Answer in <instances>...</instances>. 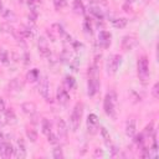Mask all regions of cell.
Returning <instances> with one entry per match:
<instances>
[{
	"instance_id": "cell-33",
	"label": "cell",
	"mask_w": 159,
	"mask_h": 159,
	"mask_svg": "<svg viewBox=\"0 0 159 159\" xmlns=\"http://www.w3.org/2000/svg\"><path fill=\"white\" fill-rule=\"evenodd\" d=\"M52 157H53L55 159H62V158H63V153H62V149H61L60 147L55 148V149L52 150Z\"/></svg>"
},
{
	"instance_id": "cell-15",
	"label": "cell",
	"mask_w": 159,
	"mask_h": 159,
	"mask_svg": "<svg viewBox=\"0 0 159 159\" xmlns=\"http://www.w3.org/2000/svg\"><path fill=\"white\" fill-rule=\"evenodd\" d=\"M7 88L11 92H19V91H21L24 88V83L19 78H12L7 84Z\"/></svg>"
},
{
	"instance_id": "cell-2",
	"label": "cell",
	"mask_w": 159,
	"mask_h": 159,
	"mask_svg": "<svg viewBox=\"0 0 159 159\" xmlns=\"http://www.w3.org/2000/svg\"><path fill=\"white\" fill-rule=\"evenodd\" d=\"M137 68H138V77L142 81V83H147L149 80V62L147 56H142L138 58V63H137Z\"/></svg>"
},
{
	"instance_id": "cell-31",
	"label": "cell",
	"mask_w": 159,
	"mask_h": 159,
	"mask_svg": "<svg viewBox=\"0 0 159 159\" xmlns=\"http://www.w3.org/2000/svg\"><path fill=\"white\" fill-rule=\"evenodd\" d=\"M47 140H48V143H51V144H53V145H56V144L60 143V138H58V135L53 134L52 132H50V133L47 134Z\"/></svg>"
},
{
	"instance_id": "cell-6",
	"label": "cell",
	"mask_w": 159,
	"mask_h": 159,
	"mask_svg": "<svg viewBox=\"0 0 159 159\" xmlns=\"http://www.w3.org/2000/svg\"><path fill=\"white\" fill-rule=\"evenodd\" d=\"M98 128H99L98 117L94 113L88 114V117H87V130H88V133L92 134V135H94V134H97Z\"/></svg>"
},
{
	"instance_id": "cell-44",
	"label": "cell",
	"mask_w": 159,
	"mask_h": 159,
	"mask_svg": "<svg viewBox=\"0 0 159 159\" xmlns=\"http://www.w3.org/2000/svg\"><path fill=\"white\" fill-rule=\"evenodd\" d=\"M127 1H133V0H127Z\"/></svg>"
},
{
	"instance_id": "cell-9",
	"label": "cell",
	"mask_w": 159,
	"mask_h": 159,
	"mask_svg": "<svg viewBox=\"0 0 159 159\" xmlns=\"http://www.w3.org/2000/svg\"><path fill=\"white\" fill-rule=\"evenodd\" d=\"M63 34H65V30H63V27H62L61 25H58V24H53V25L51 26V29H48V36L51 37L52 41H55L57 37H62Z\"/></svg>"
},
{
	"instance_id": "cell-1",
	"label": "cell",
	"mask_w": 159,
	"mask_h": 159,
	"mask_svg": "<svg viewBox=\"0 0 159 159\" xmlns=\"http://www.w3.org/2000/svg\"><path fill=\"white\" fill-rule=\"evenodd\" d=\"M83 114V104L82 103H77L70 116V128L72 132H76L81 124V118Z\"/></svg>"
},
{
	"instance_id": "cell-34",
	"label": "cell",
	"mask_w": 159,
	"mask_h": 159,
	"mask_svg": "<svg viewBox=\"0 0 159 159\" xmlns=\"http://www.w3.org/2000/svg\"><path fill=\"white\" fill-rule=\"evenodd\" d=\"M153 123H149L147 127H145V129H144V133H143V135H147V137H150L152 134H153Z\"/></svg>"
},
{
	"instance_id": "cell-12",
	"label": "cell",
	"mask_w": 159,
	"mask_h": 159,
	"mask_svg": "<svg viewBox=\"0 0 159 159\" xmlns=\"http://www.w3.org/2000/svg\"><path fill=\"white\" fill-rule=\"evenodd\" d=\"M39 52L43 57H50V55H51V50H50L45 37H40V40H39Z\"/></svg>"
},
{
	"instance_id": "cell-10",
	"label": "cell",
	"mask_w": 159,
	"mask_h": 159,
	"mask_svg": "<svg viewBox=\"0 0 159 159\" xmlns=\"http://www.w3.org/2000/svg\"><path fill=\"white\" fill-rule=\"evenodd\" d=\"M14 155L16 158H20V159H22V158L26 157V147H25V142H24L22 138H19L17 139V147L14 150Z\"/></svg>"
},
{
	"instance_id": "cell-14",
	"label": "cell",
	"mask_w": 159,
	"mask_h": 159,
	"mask_svg": "<svg viewBox=\"0 0 159 159\" xmlns=\"http://www.w3.org/2000/svg\"><path fill=\"white\" fill-rule=\"evenodd\" d=\"M67 125H66V122L62 119V118H58L57 119V132H58V138L61 139H66L67 137Z\"/></svg>"
},
{
	"instance_id": "cell-23",
	"label": "cell",
	"mask_w": 159,
	"mask_h": 159,
	"mask_svg": "<svg viewBox=\"0 0 159 159\" xmlns=\"http://www.w3.org/2000/svg\"><path fill=\"white\" fill-rule=\"evenodd\" d=\"M41 129H42V133L45 135H47L51 132V123H50L48 119H42V122H41Z\"/></svg>"
},
{
	"instance_id": "cell-28",
	"label": "cell",
	"mask_w": 159,
	"mask_h": 159,
	"mask_svg": "<svg viewBox=\"0 0 159 159\" xmlns=\"http://www.w3.org/2000/svg\"><path fill=\"white\" fill-rule=\"evenodd\" d=\"M26 135H27V138H29L32 143H35L36 139H37V133H36V130L32 129V128H27V129H26Z\"/></svg>"
},
{
	"instance_id": "cell-29",
	"label": "cell",
	"mask_w": 159,
	"mask_h": 159,
	"mask_svg": "<svg viewBox=\"0 0 159 159\" xmlns=\"http://www.w3.org/2000/svg\"><path fill=\"white\" fill-rule=\"evenodd\" d=\"M101 135H102L104 143L107 145H111V135H109V133H108V130L106 128H101Z\"/></svg>"
},
{
	"instance_id": "cell-39",
	"label": "cell",
	"mask_w": 159,
	"mask_h": 159,
	"mask_svg": "<svg viewBox=\"0 0 159 159\" xmlns=\"http://www.w3.org/2000/svg\"><path fill=\"white\" fill-rule=\"evenodd\" d=\"M72 46H73V48H75L76 51H78L80 48H82V47H83V45H82V43H80V42H77V41H73V42H72Z\"/></svg>"
},
{
	"instance_id": "cell-16",
	"label": "cell",
	"mask_w": 159,
	"mask_h": 159,
	"mask_svg": "<svg viewBox=\"0 0 159 159\" xmlns=\"http://www.w3.org/2000/svg\"><path fill=\"white\" fill-rule=\"evenodd\" d=\"M21 109L24 113H26L29 116H34L36 113V104L34 102H25L21 104Z\"/></svg>"
},
{
	"instance_id": "cell-42",
	"label": "cell",
	"mask_w": 159,
	"mask_h": 159,
	"mask_svg": "<svg viewBox=\"0 0 159 159\" xmlns=\"http://www.w3.org/2000/svg\"><path fill=\"white\" fill-rule=\"evenodd\" d=\"M29 62H30V57H29L27 53H25V55H24V63H25V65H29Z\"/></svg>"
},
{
	"instance_id": "cell-41",
	"label": "cell",
	"mask_w": 159,
	"mask_h": 159,
	"mask_svg": "<svg viewBox=\"0 0 159 159\" xmlns=\"http://www.w3.org/2000/svg\"><path fill=\"white\" fill-rule=\"evenodd\" d=\"M2 111H5V102L2 98H0V112H2Z\"/></svg>"
},
{
	"instance_id": "cell-3",
	"label": "cell",
	"mask_w": 159,
	"mask_h": 159,
	"mask_svg": "<svg viewBox=\"0 0 159 159\" xmlns=\"http://www.w3.org/2000/svg\"><path fill=\"white\" fill-rule=\"evenodd\" d=\"M103 108L107 116L116 118V94L114 92L107 93L103 101Z\"/></svg>"
},
{
	"instance_id": "cell-7",
	"label": "cell",
	"mask_w": 159,
	"mask_h": 159,
	"mask_svg": "<svg viewBox=\"0 0 159 159\" xmlns=\"http://www.w3.org/2000/svg\"><path fill=\"white\" fill-rule=\"evenodd\" d=\"M111 39H112L111 32H108L106 30H102L98 34V45L101 47H103V48H107L111 45Z\"/></svg>"
},
{
	"instance_id": "cell-38",
	"label": "cell",
	"mask_w": 159,
	"mask_h": 159,
	"mask_svg": "<svg viewBox=\"0 0 159 159\" xmlns=\"http://www.w3.org/2000/svg\"><path fill=\"white\" fill-rule=\"evenodd\" d=\"M40 2H41V0H27L29 6H31V7H36V5Z\"/></svg>"
},
{
	"instance_id": "cell-24",
	"label": "cell",
	"mask_w": 159,
	"mask_h": 159,
	"mask_svg": "<svg viewBox=\"0 0 159 159\" xmlns=\"http://www.w3.org/2000/svg\"><path fill=\"white\" fill-rule=\"evenodd\" d=\"M5 116H6L7 124H14L16 122V117H15V113L12 112V109H6L5 111Z\"/></svg>"
},
{
	"instance_id": "cell-20",
	"label": "cell",
	"mask_w": 159,
	"mask_h": 159,
	"mask_svg": "<svg viewBox=\"0 0 159 159\" xmlns=\"http://www.w3.org/2000/svg\"><path fill=\"white\" fill-rule=\"evenodd\" d=\"M39 77H40V72H39L37 68L30 70V71L27 72V75H26V78H27L29 82H35V81L39 80Z\"/></svg>"
},
{
	"instance_id": "cell-25",
	"label": "cell",
	"mask_w": 159,
	"mask_h": 159,
	"mask_svg": "<svg viewBox=\"0 0 159 159\" xmlns=\"http://www.w3.org/2000/svg\"><path fill=\"white\" fill-rule=\"evenodd\" d=\"M65 84L68 89H72V88L76 87V80L72 76H66L65 77Z\"/></svg>"
},
{
	"instance_id": "cell-11",
	"label": "cell",
	"mask_w": 159,
	"mask_h": 159,
	"mask_svg": "<svg viewBox=\"0 0 159 159\" xmlns=\"http://www.w3.org/2000/svg\"><path fill=\"white\" fill-rule=\"evenodd\" d=\"M57 101L62 106H66L70 102V94H68L67 89H65L63 87H58V89H57Z\"/></svg>"
},
{
	"instance_id": "cell-30",
	"label": "cell",
	"mask_w": 159,
	"mask_h": 159,
	"mask_svg": "<svg viewBox=\"0 0 159 159\" xmlns=\"http://www.w3.org/2000/svg\"><path fill=\"white\" fill-rule=\"evenodd\" d=\"M134 142H135V144L139 147V148H143L144 147V142H145V139H144V135H143V133H140V134H138V135H135L134 134Z\"/></svg>"
},
{
	"instance_id": "cell-5",
	"label": "cell",
	"mask_w": 159,
	"mask_h": 159,
	"mask_svg": "<svg viewBox=\"0 0 159 159\" xmlns=\"http://www.w3.org/2000/svg\"><path fill=\"white\" fill-rule=\"evenodd\" d=\"M37 89H39V93H40L47 102H52V99H51V97H50V83H48V80H47L46 76L42 77V80L40 81Z\"/></svg>"
},
{
	"instance_id": "cell-21",
	"label": "cell",
	"mask_w": 159,
	"mask_h": 159,
	"mask_svg": "<svg viewBox=\"0 0 159 159\" xmlns=\"http://www.w3.org/2000/svg\"><path fill=\"white\" fill-rule=\"evenodd\" d=\"M73 10L76 14L78 15H82L84 14V6H83V2L81 0H73Z\"/></svg>"
},
{
	"instance_id": "cell-4",
	"label": "cell",
	"mask_w": 159,
	"mask_h": 159,
	"mask_svg": "<svg viewBox=\"0 0 159 159\" xmlns=\"http://www.w3.org/2000/svg\"><path fill=\"white\" fill-rule=\"evenodd\" d=\"M120 61H122V56L114 53V55H111L107 60V63H106V70H107V73L109 76H113L117 73L118 71V67L120 65Z\"/></svg>"
},
{
	"instance_id": "cell-36",
	"label": "cell",
	"mask_w": 159,
	"mask_h": 159,
	"mask_svg": "<svg viewBox=\"0 0 159 159\" xmlns=\"http://www.w3.org/2000/svg\"><path fill=\"white\" fill-rule=\"evenodd\" d=\"M83 29H84V31L87 34H92V27H91V24H89V20L88 19H86V21L83 24Z\"/></svg>"
},
{
	"instance_id": "cell-27",
	"label": "cell",
	"mask_w": 159,
	"mask_h": 159,
	"mask_svg": "<svg viewBox=\"0 0 159 159\" xmlns=\"http://www.w3.org/2000/svg\"><path fill=\"white\" fill-rule=\"evenodd\" d=\"M0 29H1L4 32L11 34V35H14V36H15V34H16V30H15L12 26H10V24H1V25H0Z\"/></svg>"
},
{
	"instance_id": "cell-19",
	"label": "cell",
	"mask_w": 159,
	"mask_h": 159,
	"mask_svg": "<svg viewBox=\"0 0 159 159\" xmlns=\"http://www.w3.org/2000/svg\"><path fill=\"white\" fill-rule=\"evenodd\" d=\"M127 22H128V20H127L125 17H117V19H113V20H112V25H113L114 27H117V29H123V27H125V26H127Z\"/></svg>"
},
{
	"instance_id": "cell-26",
	"label": "cell",
	"mask_w": 159,
	"mask_h": 159,
	"mask_svg": "<svg viewBox=\"0 0 159 159\" xmlns=\"http://www.w3.org/2000/svg\"><path fill=\"white\" fill-rule=\"evenodd\" d=\"M0 61L2 65H9L10 63V57H9V52L6 50H1L0 51Z\"/></svg>"
},
{
	"instance_id": "cell-32",
	"label": "cell",
	"mask_w": 159,
	"mask_h": 159,
	"mask_svg": "<svg viewBox=\"0 0 159 159\" xmlns=\"http://www.w3.org/2000/svg\"><path fill=\"white\" fill-rule=\"evenodd\" d=\"M60 58H61V61L62 62H71V58H72V56H71V53H70V51H67V50H63L62 51V53H61V56H60Z\"/></svg>"
},
{
	"instance_id": "cell-37",
	"label": "cell",
	"mask_w": 159,
	"mask_h": 159,
	"mask_svg": "<svg viewBox=\"0 0 159 159\" xmlns=\"http://www.w3.org/2000/svg\"><path fill=\"white\" fill-rule=\"evenodd\" d=\"M5 124H7V120H6L5 111H2V112H0V127H4Z\"/></svg>"
},
{
	"instance_id": "cell-43",
	"label": "cell",
	"mask_w": 159,
	"mask_h": 159,
	"mask_svg": "<svg viewBox=\"0 0 159 159\" xmlns=\"http://www.w3.org/2000/svg\"><path fill=\"white\" fill-rule=\"evenodd\" d=\"M2 11V2H1V0H0V12Z\"/></svg>"
},
{
	"instance_id": "cell-40",
	"label": "cell",
	"mask_w": 159,
	"mask_h": 159,
	"mask_svg": "<svg viewBox=\"0 0 159 159\" xmlns=\"http://www.w3.org/2000/svg\"><path fill=\"white\" fill-rule=\"evenodd\" d=\"M6 140H7V139H6V137H5L2 133H0V149H1V148H2V145L6 143Z\"/></svg>"
},
{
	"instance_id": "cell-8",
	"label": "cell",
	"mask_w": 159,
	"mask_h": 159,
	"mask_svg": "<svg viewBox=\"0 0 159 159\" xmlns=\"http://www.w3.org/2000/svg\"><path fill=\"white\" fill-rule=\"evenodd\" d=\"M135 45H137V37H135V35H125L123 37V40H122V48L124 51L132 50Z\"/></svg>"
},
{
	"instance_id": "cell-35",
	"label": "cell",
	"mask_w": 159,
	"mask_h": 159,
	"mask_svg": "<svg viewBox=\"0 0 159 159\" xmlns=\"http://www.w3.org/2000/svg\"><path fill=\"white\" fill-rule=\"evenodd\" d=\"M152 94H153V97H154V98H159V83H158V82L153 86Z\"/></svg>"
},
{
	"instance_id": "cell-13",
	"label": "cell",
	"mask_w": 159,
	"mask_h": 159,
	"mask_svg": "<svg viewBox=\"0 0 159 159\" xmlns=\"http://www.w3.org/2000/svg\"><path fill=\"white\" fill-rule=\"evenodd\" d=\"M14 150H15V148L12 147V144L9 140H6V143L0 149V157H2V158H10V157L14 155Z\"/></svg>"
},
{
	"instance_id": "cell-22",
	"label": "cell",
	"mask_w": 159,
	"mask_h": 159,
	"mask_svg": "<svg viewBox=\"0 0 159 159\" xmlns=\"http://www.w3.org/2000/svg\"><path fill=\"white\" fill-rule=\"evenodd\" d=\"M1 14H2L4 19L7 20V21H16V15L11 10H9V9H2Z\"/></svg>"
},
{
	"instance_id": "cell-18",
	"label": "cell",
	"mask_w": 159,
	"mask_h": 159,
	"mask_svg": "<svg viewBox=\"0 0 159 159\" xmlns=\"http://www.w3.org/2000/svg\"><path fill=\"white\" fill-rule=\"evenodd\" d=\"M89 12H91L94 17H97L98 20H102V19L104 17V11H103L99 6H96V5L89 6Z\"/></svg>"
},
{
	"instance_id": "cell-17",
	"label": "cell",
	"mask_w": 159,
	"mask_h": 159,
	"mask_svg": "<svg viewBox=\"0 0 159 159\" xmlns=\"http://www.w3.org/2000/svg\"><path fill=\"white\" fill-rule=\"evenodd\" d=\"M125 134L129 138L134 137V134H135V119L130 118V119L127 120V123H125Z\"/></svg>"
}]
</instances>
